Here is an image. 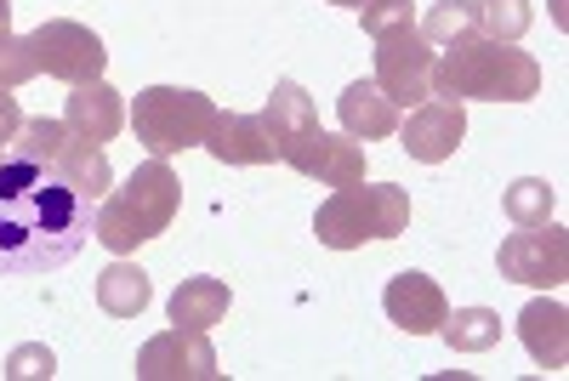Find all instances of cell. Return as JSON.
<instances>
[{
  "instance_id": "6da1fadb",
  "label": "cell",
  "mask_w": 569,
  "mask_h": 381,
  "mask_svg": "<svg viewBox=\"0 0 569 381\" xmlns=\"http://www.w3.org/2000/svg\"><path fill=\"white\" fill-rule=\"evenodd\" d=\"M91 240V200L52 171L0 154V273H58Z\"/></svg>"
},
{
  "instance_id": "7a4b0ae2",
  "label": "cell",
  "mask_w": 569,
  "mask_h": 381,
  "mask_svg": "<svg viewBox=\"0 0 569 381\" xmlns=\"http://www.w3.org/2000/svg\"><path fill=\"white\" fill-rule=\"evenodd\" d=\"M433 98L467 103V98H485V103H530L541 91V63L530 52H518L512 40H485L472 34L461 46H445V58H433Z\"/></svg>"
},
{
  "instance_id": "3957f363",
  "label": "cell",
  "mask_w": 569,
  "mask_h": 381,
  "mask_svg": "<svg viewBox=\"0 0 569 381\" xmlns=\"http://www.w3.org/2000/svg\"><path fill=\"white\" fill-rule=\"evenodd\" d=\"M177 200H182L177 171H171L166 160L149 154V160H142V166L126 177V188H114V194L98 205V217H91V233H98V240H103L114 257H126V251L160 240V233L171 228Z\"/></svg>"
},
{
  "instance_id": "277c9868",
  "label": "cell",
  "mask_w": 569,
  "mask_h": 381,
  "mask_svg": "<svg viewBox=\"0 0 569 381\" xmlns=\"http://www.w3.org/2000/svg\"><path fill=\"white\" fill-rule=\"evenodd\" d=\"M405 228H410V194L399 182H348L313 217L319 245L330 251H353L365 240H399Z\"/></svg>"
},
{
  "instance_id": "5b68a950",
  "label": "cell",
  "mask_w": 569,
  "mask_h": 381,
  "mask_svg": "<svg viewBox=\"0 0 569 381\" xmlns=\"http://www.w3.org/2000/svg\"><path fill=\"white\" fill-rule=\"evenodd\" d=\"M217 114H222V109L206 98V91L149 86V91H137L131 126H137V142H142L154 160H171V154H182V149H206Z\"/></svg>"
},
{
  "instance_id": "8992f818",
  "label": "cell",
  "mask_w": 569,
  "mask_h": 381,
  "mask_svg": "<svg viewBox=\"0 0 569 381\" xmlns=\"http://www.w3.org/2000/svg\"><path fill=\"white\" fill-rule=\"evenodd\" d=\"M501 279L512 284H530V291H558L569 279V233L558 222H541V228H518L501 240Z\"/></svg>"
},
{
  "instance_id": "52a82bcc",
  "label": "cell",
  "mask_w": 569,
  "mask_h": 381,
  "mask_svg": "<svg viewBox=\"0 0 569 381\" xmlns=\"http://www.w3.org/2000/svg\"><path fill=\"white\" fill-rule=\"evenodd\" d=\"M427 74H433V52H427V40L416 34V23L376 34V86L393 98V109H416V103L433 98Z\"/></svg>"
},
{
  "instance_id": "ba28073f",
  "label": "cell",
  "mask_w": 569,
  "mask_h": 381,
  "mask_svg": "<svg viewBox=\"0 0 569 381\" xmlns=\"http://www.w3.org/2000/svg\"><path fill=\"white\" fill-rule=\"evenodd\" d=\"M29 46H34V63H40L46 74L69 80V86L103 80V63H109V52H103V40L91 34L86 23L52 18V23H40V29L29 34Z\"/></svg>"
},
{
  "instance_id": "9c48e42d",
  "label": "cell",
  "mask_w": 569,
  "mask_h": 381,
  "mask_svg": "<svg viewBox=\"0 0 569 381\" xmlns=\"http://www.w3.org/2000/svg\"><path fill=\"white\" fill-rule=\"evenodd\" d=\"M279 160L325 182V188H348V182H365V149H359V137H330L319 126H308L302 137H291L279 149Z\"/></svg>"
},
{
  "instance_id": "30bf717a",
  "label": "cell",
  "mask_w": 569,
  "mask_h": 381,
  "mask_svg": "<svg viewBox=\"0 0 569 381\" xmlns=\"http://www.w3.org/2000/svg\"><path fill=\"white\" fill-rule=\"evenodd\" d=\"M211 381L217 375V353L206 342V330H166V337H154L149 348L137 353V381Z\"/></svg>"
},
{
  "instance_id": "8fae6325",
  "label": "cell",
  "mask_w": 569,
  "mask_h": 381,
  "mask_svg": "<svg viewBox=\"0 0 569 381\" xmlns=\"http://www.w3.org/2000/svg\"><path fill=\"white\" fill-rule=\"evenodd\" d=\"M461 137H467V114H461V103H450V98H427V103H416V109H410V120L399 126L405 154H410V160H421V166L450 160Z\"/></svg>"
},
{
  "instance_id": "7c38bea8",
  "label": "cell",
  "mask_w": 569,
  "mask_h": 381,
  "mask_svg": "<svg viewBox=\"0 0 569 381\" xmlns=\"http://www.w3.org/2000/svg\"><path fill=\"white\" fill-rule=\"evenodd\" d=\"M382 308H388V319H393L399 330H410V337H433V330L445 324V313H450L445 291H439L427 273H399V279H388Z\"/></svg>"
},
{
  "instance_id": "4fadbf2b",
  "label": "cell",
  "mask_w": 569,
  "mask_h": 381,
  "mask_svg": "<svg viewBox=\"0 0 569 381\" xmlns=\"http://www.w3.org/2000/svg\"><path fill=\"white\" fill-rule=\"evenodd\" d=\"M206 149L222 166H268V160H279V142H273L262 114H217Z\"/></svg>"
},
{
  "instance_id": "5bb4252c",
  "label": "cell",
  "mask_w": 569,
  "mask_h": 381,
  "mask_svg": "<svg viewBox=\"0 0 569 381\" xmlns=\"http://www.w3.org/2000/svg\"><path fill=\"white\" fill-rule=\"evenodd\" d=\"M63 126L86 142H109L120 126H126V103H120V91L103 86V80H86L69 91V103H63Z\"/></svg>"
},
{
  "instance_id": "9a60e30c",
  "label": "cell",
  "mask_w": 569,
  "mask_h": 381,
  "mask_svg": "<svg viewBox=\"0 0 569 381\" xmlns=\"http://www.w3.org/2000/svg\"><path fill=\"white\" fill-rule=\"evenodd\" d=\"M518 342L530 348V359L541 370H563V359H569V313H563V302L536 297L525 313H518Z\"/></svg>"
},
{
  "instance_id": "2e32d148",
  "label": "cell",
  "mask_w": 569,
  "mask_h": 381,
  "mask_svg": "<svg viewBox=\"0 0 569 381\" xmlns=\"http://www.w3.org/2000/svg\"><path fill=\"white\" fill-rule=\"evenodd\" d=\"M337 114H342V131H348V137H365V142L399 131V109H393V98H388L376 80H353V86L342 91Z\"/></svg>"
},
{
  "instance_id": "e0dca14e",
  "label": "cell",
  "mask_w": 569,
  "mask_h": 381,
  "mask_svg": "<svg viewBox=\"0 0 569 381\" xmlns=\"http://www.w3.org/2000/svg\"><path fill=\"white\" fill-rule=\"evenodd\" d=\"M52 171L74 188L80 200H103V188H109V160H103V142H86V137H69L63 142V154L52 160Z\"/></svg>"
},
{
  "instance_id": "ac0fdd59",
  "label": "cell",
  "mask_w": 569,
  "mask_h": 381,
  "mask_svg": "<svg viewBox=\"0 0 569 381\" xmlns=\"http://www.w3.org/2000/svg\"><path fill=\"white\" fill-rule=\"evenodd\" d=\"M149 273H142L137 262H109L103 273H98V308L109 313V319H137L142 308H149Z\"/></svg>"
},
{
  "instance_id": "d6986e66",
  "label": "cell",
  "mask_w": 569,
  "mask_h": 381,
  "mask_svg": "<svg viewBox=\"0 0 569 381\" xmlns=\"http://www.w3.org/2000/svg\"><path fill=\"white\" fill-rule=\"evenodd\" d=\"M222 313H228V284L222 279H182L171 291V324L211 330V324H222Z\"/></svg>"
},
{
  "instance_id": "ffe728a7",
  "label": "cell",
  "mask_w": 569,
  "mask_h": 381,
  "mask_svg": "<svg viewBox=\"0 0 569 381\" xmlns=\"http://www.w3.org/2000/svg\"><path fill=\"white\" fill-rule=\"evenodd\" d=\"M439 337H445L450 353H485V348L501 342V313H490V308H456V313H445Z\"/></svg>"
},
{
  "instance_id": "44dd1931",
  "label": "cell",
  "mask_w": 569,
  "mask_h": 381,
  "mask_svg": "<svg viewBox=\"0 0 569 381\" xmlns=\"http://www.w3.org/2000/svg\"><path fill=\"white\" fill-rule=\"evenodd\" d=\"M262 120H268V131H273L279 149H284L291 137H302L308 126H319V120H313V98H308L297 80H279V86H273V98H268V114H262Z\"/></svg>"
},
{
  "instance_id": "7402d4cb",
  "label": "cell",
  "mask_w": 569,
  "mask_h": 381,
  "mask_svg": "<svg viewBox=\"0 0 569 381\" xmlns=\"http://www.w3.org/2000/svg\"><path fill=\"white\" fill-rule=\"evenodd\" d=\"M427 46H461L479 34V0H433L427 7V23L416 29Z\"/></svg>"
},
{
  "instance_id": "603a6c76",
  "label": "cell",
  "mask_w": 569,
  "mask_h": 381,
  "mask_svg": "<svg viewBox=\"0 0 569 381\" xmlns=\"http://www.w3.org/2000/svg\"><path fill=\"white\" fill-rule=\"evenodd\" d=\"M507 222L512 228H541V222H552V205H558V188L552 182H541V177H525V182H512L507 188Z\"/></svg>"
},
{
  "instance_id": "cb8c5ba5",
  "label": "cell",
  "mask_w": 569,
  "mask_h": 381,
  "mask_svg": "<svg viewBox=\"0 0 569 381\" xmlns=\"http://www.w3.org/2000/svg\"><path fill=\"white\" fill-rule=\"evenodd\" d=\"M69 137H74V131H69L63 120H46V114H40V120H23V126H18V137L7 142V149H12L18 160L52 166V160L63 154V142H69Z\"/></svg>"
},
{
  "instance_id": "d4e9b609",
  "label": "cell",
  "mask_w": 569,
  "mask_h": 381,
  "mask_svg": "<svg viewBox=\"0 0 569 381\" xmlns=\"http://www.w3.org/2000/svg\"><path fill=\"white\" fill-rule=\"evenodd\" d=\"M530 0H479V34L485 40H518L530 29Z\"/></svg>"
},
{
  "instance_id": "484cf974",
  "label": "cell",
  "mask_w": 569,
  "mask_h": 381,
  "mask_svg": "<svg viewBox=\"0 0 569 381\" xmlns=\"http://www.w3.org/2000/svg\"><path fill=\"white\" fill-rule=\"evenodd\" d=\"M34 74H40V63H34V46H29V34L0 29V86L18 91V86H23V80H34Z\"/></svg>"
},
{
  "instance_id": "4316f807",
  "label": "cell",
  "mask_w": 569,
  "mask_h": 381,
  "mask_svg": "<svg viewBox=\"0 0 569 381\" xmlns=\"http://www.w3.org/2000/svg\"><path fill=\"white\" fill-rule=\"evenodd\" d=\"M365 18V34H388V29H405L410 23V0H370V7L359 12Z\"/></svg>"
},
{
  "instance_id": "83f0119b",
  "label": "cell",
  "mask_w": 569,
  "mask_h": 381,
  "mask_svg": "<svg viewBox=\"0 0 569 381\" xmlns=\"http://www.w3.org/2000/svg\"><path fill=\"white\" fill-rule=\"evenodd\" d=\"M52 370H58V359L46 353V348H18L12 364H7V375H18V381H29V375H52Z\"/></svg>"
},
{
  "instance_id": "f1b7e54d",
  "label": "cell",
  "mask_w": 569,
  "mask_h": 381,
  "mask_svg": "<svg viewBox=\"0 0 569 381\" xmlns=\"http://www.w3.org/2000/svg\"><path fill=\"white\" fill-rule=\"evenodd\" d=\"M18 126H23V109H18V98L7 86H0V149H7V142L18 137Z\"/></svg>"
},
{
  "instance_id": "f546056e",
  "label": "cell",
  "mask_w": 569,
  "mask_h": 381,
  "mask_svg": "<svg viewBox=\"0 0 569 381\" xmlns=\"http://www.w3.org/2000/svg\"><path fill=\"white\" fill-rule=\"evenodd\" d=\"M330 7H348V12H365V7H370V0H330Z\"/></svg>"
},
{
  "instance_id": "4dcf8cb0",
  "label": "cell",
  "mask_w": 569,
  "mask_h": 381,
  "mask_svg": "<svg viewBox=\"0 0 569 381\" xmlns=\"http://www.w3.org/2000/svg\"><path fill=\"white\" fill-rule=\"evenodd\" d=\"M7 18H12V0H0V29H7Z\"/></svg>"
}]
</instances>
